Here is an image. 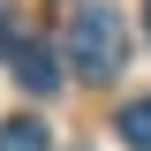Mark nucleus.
<instances>
[{
	"label": "nucleus",
	"mask_w": 151,
	"mask_h": 151,
	"mask_svg": "<svg viewBox=\"0 0 151 151\" xmlns=\"http://www.w3.org/2000/svg\"><path fill=\"white\" fill-rule=\"evenodd\" d=\"M60 60H68L76 76H91V83L121 76V60H129V30H121V15H113V8H83V15H68V30H60Z\"/></svg>",
	"instance_id": "f257e3e1"
},
{
	"label": "nucleus",
	"mask_w": 151,
	"mask_h": 151,
	"mask_svg": "<svg viewBox=\"0 0 151 151\" xmlns=\"http://www.w3.org/2000/svg\"><path fill=\"white\" fill-rule=\"evenodd\" d=\"M15 83L23 91H60V53L38 45V38H23L15 45Z\"/></svg>",
	"instance_id": "f03ea898"
},
{
	"label": "nucleus",
	"mask_w": 151,
	"mask_h": 151,
	"mask_svg": "<svg viewBox=\"0 0 151 151\" xmlns=\"http://www.w3.org/2000/svg\"><path fill=\"white\" fill-rule=\"evenodd\" d=\"M113 129L129 136V151H151V98H129V106H121V121H113Z\"/></svg>",
	"instance_id": "7ed1b4c3"
},
{
	"label": "nucleus",
	"mask_w": 151,
	"mask_h": 151,
	"mask_svg": "<svg viewBox=\"0 0 151 151\" xmlns=\"http://www.w3.org/2000/svg\"><path fill=\"white\" fill-rule=\"evenodd\" d=\"M0 151H45V129L38 121H0Z\"/></svg>",
	"instance_id": "20e7f679"
},
{
	"label": "nucleus",
	"mask_w": 151,
	"mask_h": 151,
	"mask_svg": "<svg viewBox=\"0 0 151 151\" xmlns=\"http://www.w3.org/2000/svg\"><path fill=\"white\" fill-rule=\"evenodd\" d=\"M8 38H15V23H8V8H0V45H8Z\"/></svg>",
	"instance_id": "39448f33"
},
{
	"label": "nucleus",
	"mask_w": 151,
	"mask_h": 151,
	"mask_svg": "<svg viewBox=\"0 0 151 151\" xmlns=\"http://www.w3.org/2000/svg\"><path fill=\"white\" fill-rule=\"evenodd\" d=\"M144 23H151V0H144Z\"/></svg>",
	"instance_id": "423d86ee"
}]
</instances>
